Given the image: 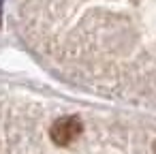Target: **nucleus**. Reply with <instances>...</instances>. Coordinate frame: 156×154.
<instances>
[{"label": "nucleus", "instance_id": "f257e3e1", "mask_svg": "<svg viewBox=\"0 0 156 154\" xmlns=\"http://www.w3.org/2000/svg\"><path fill=\"white\" fill-rule=\"evenodd\" d=\"M81 131H83V124L77 116H62L51 124L49 137L56 145H69L81 135Z\"/></svg>", "mask_w": 156, "mask_h": 154}, {"label": "nucleus", "instance_id": "f03ea898", "mask_svg": "<svg viewBox=\"0 0 156 154\" xmlns=\"http://www.w3.org/2000/svg\"><path fill=\"white\" fill-rule=\"evenodd\" d=\"M154 154H156V143H154Z\"/></svg>", "mask_w": 156, "mask_h": 154}]
</instances>
